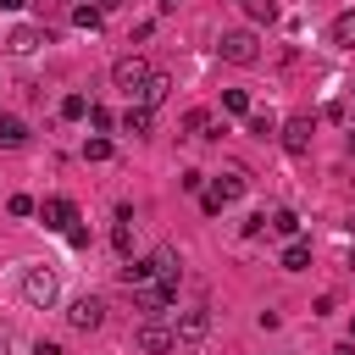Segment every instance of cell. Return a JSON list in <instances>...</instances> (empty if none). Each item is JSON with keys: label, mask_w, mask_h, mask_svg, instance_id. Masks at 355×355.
<instances>
[{"label": "cell", "mask_w": 355, "mask_h": 355, "mask_svg": "<svg viewBox=\"0 0 355 355\" xmlns=\"http://www.w3.org/2000/svg\"><path fill=\"white\" fill-rule=\"evenodd\" d=\"M22 300H28L33 311H50V305L61 300V277H55L50 266H28V272H22Z\"/></svg>", "instance_id": "cell-1"}, {"label": "cell", "mask_w": 355, "mask_h": 355, "mask_svg": "<svg viewBox=\"0 0 355 355\" xmlns=\"http://www.w3.org/2000/svg\"><path fill=\"white\" fill-rule=\"evenodd\" d=\"M216 50H222V61H233V67H255V61H261V44H255V33H250V28L222 33V39H216Z\"/></svg>", "instance_id": "cell-2"}, {"label": "cell", "mask_w": 355, "mask_h": 355, "mask_svg": "<svg viewBox=\"0 0 355 355\" xmlns=\"http://www.w3.org/2000/svg\"><path fill=\"white\" fill-rule=\"evenodd\" d=\"M133 294H139V311H150V316H166V311L178 305V283H172V277H150V283H139Z\"/></svg>", "instance_id": "cell-3"}, {"label": "cell", "mask_w": 355, "mask_h": 355, "mask_svg": "<svg viewBox=\"0 0 355 355\" xmlns=\"http://www.w3.org/2000/svg\"><path fill=\"white\" fill-rule=\"evenodd\" d=\"M150 72H155L150 61H139V55H122V61L111 67V83H116L128 100H139V89H144V78H150Z\"/></svg>", "instance_id": "cell-4"}, {"label": "cell", "mask_w": 355, "mask_h": 355, "mask_svg": "<svg viewBox=\"0 0 355 355\" xmlns=\"http://www.w3.org/2000/svg\"><path fill=\"white\" fill-rule=\"evenodd\" d=\"M133 344H139L144 355H172V349H178V333H172L166 322H155V316H150V322H139Z\"/></svg>", "instance_id": "cell-5"}, {"label": "cell", "mask_w": 355, "mask_h": 355, "mask_svg": "<svg viewBox=\"0 0 355 355\" xmlns=\"http://www.w3.org/2000/svg\"><path fill=\"white\" fill-rule=\"evenodd\" d=\"M277 139H283V150H288V155H305V150H311V139H316V116H305V111H300V116H288V122L277 128Z\"/></svg>", "instance_id": "cell-6"}, {"label": "cell", "mask_w": 355, "mask_h": 355, "mask_svg": "<svg viewBox=\"0 0 355 355\" xmlns=\"http://www.w3.org/2000/svg\"><path fill=\"white\" fill-rule=\"evenodd\" d=\"M67 322H72L78 333H94V327L105 322V300H100V294H78V300L67 305Z\"/></svg>", "instance_id": "cell-7"}, {"label": "cell", "mask_w": 355, "mask_h": 355, "mask_svg": "<svg viewBox=\"0 0 355 355\" xmlns=\"http://www.w3.org/2000/svg\"><path fill=\"white\" fill-rule=\"evenodd\" d=\"M172 333H178V344H205V333H211V311L205 305H194V311H178V322H172Z\"/></svg>", "instance_id": "cell-8"}, {"label": "cell", "mask_w": 355, "mask_h": 355, "mask_svg": "<svg viewBox=\"0 0 355 355\" xmlns=\"http://www.w3.org/2000/svg\"><path fill=\"white\" fill-rule=\"evenodd\" d=\"M33 216H39V222H44L50 233H67V227L78 222V205H72V200H61V194H50V200H44V205H39Z\"/></svg>", "instance_id": "cell-9"}, {"label": "cell", "mask_w": 355, "mask_h": 355, "mask_svg": "<svg viewBox=\"0 0 355 355\" xmlns=\"http://www.w3.org/2000/svg\"><path fill=\"white\" fill-rule=\"evenodd\" d=\"M50 39H55L50 28H33V22H17V28L6 33V50H11V55H28V50H39V44H50Z\"/></svg>", "instance_id": "cell-10"}, {"label": "cell", "mask_w": 355, "mask_h": 355, "mask_svg": "<svg viewBox=\"0 0 355 355\" xmlns=\"http://www.w3.org/2000/svg\"><path fill=\"white\" fill-rule=\"evenodd\" d=\"M244 189H250V178H244V172H222V178L211 183V194H216L222 205H233V200H244Z\"/></svg>", "instance_id": "cell-11"}, {"label": "cell", "mask_w": 355, "mask_h": 355, "mask_svg": "<svg viewBox=\"0 0 355 355\" xmlns=\"http://www.w3.org/2000/svg\"><path fill=\"white\" fill-rule=\"evenodd\" d=\"M327 39H333L338 50H355V11H338L333 28H327Z\"/></svg>", "instance_id": "cell-12"}, {"label": "cell", "mask_w": 355, "mask_h": 355, "mask_svg": "<svg viewBox=\"0 0 355 355\" xmlns=\"http://www.w3.org/2000/svg\"><path fill=\"white\" fill-rule=\"evenodd\" d=\"M166 89H172V78H166V72H150V78H144V89H139V105H161V100H166Z\"/></svg>", "instance_id": "cell-13"}, {"label": "cell", "mask_w": 355, "mask_h": 355, "mask_svg": "<svg viewBox=\"0 0 355 355\" xmlns=\"http://www.w3.org/2000/svg\"><path fill=\"white\" fill-rule=\"evenodd\" d=\"M305 266H311V244L305 239H288L283 244V272H305Z\"/></svg>", "instance_id": "cell-14"}, {"label": "cell", "mask_w": 355, "mask_h": 355, "mask_svg": "<svg viewBox=\"0 0 355 355\" xmlns=\"http://www.w3.org/2000/svg\"><path fill=\"white\" fill-rule=\"evenodd\" d=\"M0 144H6V150H22V144H28V122H22V116H0Z\"/></svg>", "instance_id": "cell-15"}, {"label": "cell", "mask_w": 355, "mask_h": 355, "mask_svg": "<svg viewBox=\"0 0 355 355\" xmlns=\"http://www.w3.org/2000/svg\"><path fill=\"white\" fill-rule=\"evenodd\" d=\"M150 122H155V116H150V105H139V100L122 111V133H150Z\"/></svg>", "instance_id": "cell-16"}, {"label": "cell", "mask_w": 355, "mask_h": 355, "mask_svg": "<svg viewBox=\"0 0 355 355\" xmlns=\"http://www.w3.org/2000/svg\"><path fill=\"white\" fill-rule=\"evenodd\" d=\"M266 227H272V233H277V239H300V216H294V211H288V205H277V211H272V222H266Z\"/></svg>", "instance_id": "cell-17"}, {"label": "cell", "mask_w": 355, "mask_h": 355, "mask_svg": "<svg viewBox=\"0 0 355 355\" xmlns=\"http://www.w3.org/2000/svg\"><path fill=\"white\" fill-rule=\"evenodd\" d=\"M100 22H105V11H94V6H72V28H83V33H100Z\"/></svg>", "instance_id": "cell-18"}, {"label": "cell", "mask_w": 355, "mask_h": 355, "mask_svg": "<svg viewBox=\"0 0 355 355\" xmlns=\"http://www.w3.org/2000/svg\"><path fill=\"white\" fill-rule=\"evenodd\" d=\"M150 272H155V277H172V283H178V255H172V250L161 244V250L150 255Z\"/></svg>", "instance_id": "cell-19"}, {"label": "cell", "mask_w": 355, "mask_h": 355, "mask_svg": "<svg viewBox=\"0 0 355 355\" xmlns=\"http://www.w3.org/2000/svg\"><path fill=\"white\" fill-rule=\"evenodd\" d=\"M250 22H277V0H239Z\"/></svg>", "instance_id": "cell-20"}, {"label": "cell", "mask_w": 355, "mask_h": 355, "mask_svg": "<svg viewBox=\"0 0 355 355\" xmlns=\"http://www.w3.org/2000/svg\"><path fill=\"white\" fill-rule=\"evenodd\" d=\"M183 133H194V139H205V133H211V111H200V105H194V111L183 116Z\"/></svg>", "instance_id": "cell-21"}, {"label": "cell", "mask_w": 355, "mask_h": 355, "mask_svg": "<svg viewBox=\"0 0 355 355\" xmlns=\"http://www.w3.org/2000/svg\"><path fill=\"white\" fill-rule=\"evenodd\" d=\"M83 161H111V139H105V133L83 139Z\"/></svg>", "instance_id": "cell-22"}, {"label": "cell", "mask_w": 355, "mask_h": 355, "mask_svg": "<svg viewBox=\"0 0 355 355\" xmlns=\"http://www.w3.org/2000/svg\"><path fill=\"white\" fill-rule=\"evenodd\" d=\"M150 277H155L150 261H128V266H122V283H128V288H139V283H150Z\"/></svg>", "instance_id": "cell-23"}, {"label": "cell", "mask_w": 355, "mask_h": 355, "mask_svg": "<svg viewBox=\"0 0 355 355\" xmlns=\"http://www.w3.org/2000/svg\"><path fill=\"white\" fill-rule=\"evenodd\" d=\"M61 116H67V122H83V116H89V100H83V94H67V100H61Z\"/></svg>", "instance_id": "cell-24"}, {"label": "cell", "mask_w": 355, "mask_h": 355, "mask_svg": "<svg viewBox=\"0 0 355 355\" xmlns=\"http://www.w3.org/2000/svg\"><path fill=\"white\" fill-rule=\"evenodd\" d=\"M250 133H255V139H272V133H277L272 111H250Z\"/></svg>", "instance_id": "cell-25"}, {"label": "cell", "mask_w": 355, "mask_h": 355, "mask_svg": "<svg viewBox=\"0 0 355 355\" xmlns=\"http://www.w3.org/2000/svg\"><path fill=\"white\" fill-rule=\"evenodd\" d=\"M222 111H239V116H244V111H250V94H244V89H222Z\"/></svg>", "instance_id": "cell-26"}, {"label": "cell", "mask_w": 355, "mask_h": 355, "mask_svg": "<svg viewBox=\"0 0 355 355\" xmlns=\"http://www.w3.org/2000/svg\"><path fill=\"white\" fill-rule=\"evenodd\" d=\"M89 128H94V133H111V128H116V116H111L105 105H89Z\"/></svg>", "instance_id": "cell-27"}, {"label": "cell", "mask_w": 355, "mask_h": 355, "mask_svg": "<svg viewBox=\"0 0 355 355\" xmlns=\"http://www.w3.org/2000/svg\"><path fill=\"white\" fill-rule=\"evenodd\" d=\"M111 244H116V255H128V250H133V227L116 222V227H111Z\"/></svg>", "instance_id": "cell-28"}, {"label": "cell", "mask_w": 355, "mask_h": 355, "mask_svg": "<svg viewBox=\"0 0 355 355\" xmlns=\"http://www.w3.org/2000/svg\"><path fill=\"white\" fill-rule=\"evenodd\" d=\"M6 211H11V216H33V211H39V205H33V200H28V194H11V200H6Z\"/></svg>", "instance_id": "cell-29"}, {"label": "cell", "mask_w": 355, "mask_h": 355, "mask_svg": "<svg viewBox=\"0 0 355 355\" xmlns=\"http://www.w3.org/2000/svg\"><path fill=\"white\" fill-rule=\"evenodd\" d=\"M28 355H61V344H50V338H39V344H33Z\"/></svg>", "instance_id": "cell-30"}, {"label": "cell", "mask_w": 355, "mask_h": 355, "mask_svg": "<svg viewBox=\"0 0 355 355\" xmlns=\"http://www.w3.org/2000/svg\"><path fill=\"white\" fill-rule=\"evenodd\" d=\"M11 349H17V333H11V327H0V355H11Z\"/></svg>", "instance_id": "cell-31"}, {"label": "cell", "mask_w": 355, "mask_h": 355, "mask_svg": "<svg viewBox=\"0 0 355 355\" xmlns=\"http://www.w3.org/2000/svg\"><path fill=\"white\" fill-rule=\"evenodd\" d=\"M116 6H122V0H94V11H116Z\"/></svg>", "instance_id": "cell-32"}, {"label": "cell", "mask_w": 355, "mask_h": 355, "mask_svg": "<svg viewBox=\"0 0 355 355\" xmlns=\"http://www.w3.org/2000/svg\"><path fill=\"white\" fill-rule=\"evenodd\" d=\"M22 6H28V0H0V11H22Z\"/></svg>", "instance_id": "cell-33"}, {"label": "cell", "mask_w": 355, "mask_h": 355, "mask_svg": "<svg viewBox=\"0 0 355 355\" xmlns=\"http://www.w3.org/2000/svg\"><path fill=\"white\" fill-rule=\"evenodd\" d=\"M333 355H355V344H338V349H333Z\"/></svg>", "instance_id": "cell-34"}, {"label": "cell", "mask_w": 355, "mask_h": 355, "mask_svg": "<svg viewBox=\"0 0 355 355\" xmlns=\"http://www.w3.org/2000/svg\"><path fill=\"white\" fill-rule=\"evenodd\" d=\"M344 266H349V272H355V250H349V255H344Z\"/></svg>", "instance_id": "cell-35"}, {"label": "cell", "mask_w": 355, "mask_h": 355, "mask_svg": "<svg viewBox=\"0 0 355 355\" xmlns=\"http://www.w3.org/2000/svg\"><path fill=\"white\" fill-rule=\"evenodd\" d=\"M172 6H178V0H161V11H172Z\"/></svg>", "instance_id": "cell-36"}, {"label": "cell", "mask_w": 355, "mask_h": 355, "mask_svg": "<svg viewBox=\"0 0 355 355\" xmlns=\"http://www.w3.org/2000/svg\"><path fill=\"white\" fill-rule=\"evenodd\" d=\"M349 344H355V322H349Z\"/></svg>", "instance_id": "cell-37"}, {"label": "cell", "mask_w": 355, "mask_h": 355, "mask_svg": "<svg viewBox=\"0 0 355 355\" xmlns=\"http://www.w3.org/2000/svg\"><path fill=\"white\" fill-rule=\"evenodd\" d=\"M349 155H355V133H349Z\"/></svg>", "instance_id": "cell-38"}, {"label": "cell", "mask_w": 355, "mask_h": 355, "mask_svg": "<svg viewBox=\"0 0 355 355\" xmlns=\"http://www.w3.org/2000/svg\"><path fill=\"white\" fill-rule=\"evenodd\" d=\"M349 227H355V216H349Z\"/></svg>", "instance_id": "cell-39"}]
</instances>
